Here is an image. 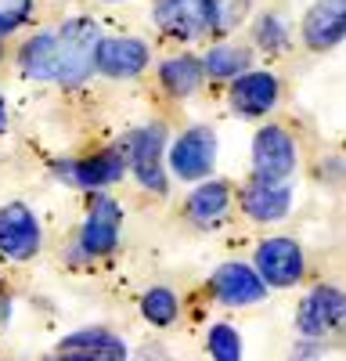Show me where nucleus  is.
Segmentation results:
<instances>
[{
    "mask_svg": "<svg viewBox=\"0 0 346 361\" xmlns=\"http://www.w3.org/2000/svg\"><path fill=\"white\" fill-rule=\"evenodd\" d=\"M249 11V0H159L155 25L166 37L198 40V37H224L231 33Z\"/></svg>",
    "mask_w": 346,
    "mask_h": 361,
    "instance_id": "nucleus-1",
    "label": "nucleus"
},
{
    "mask_svg": "<svg viewBox=\"0 0 346 361\" xmlns=\"http://www.w3.org/2000/svg\"><path fill=\"white\" fill-rule=\"evenodd\" d=\"M47 37H51V80L79 87L94 73V51L101 40V29L91 18H72Z\"/></svg>",
    "mask_w": 346,
    "mask_h": 361,
    "instance_id": "nucleus-2",
    "label": "nucleus"
},
{
    "mask_svg": "<svg viewBox=\"0 0 346 361\" xmlns=\"http://www.w3.org/2000/svg\"><path fill=\"white\" fill-rule=\"evenodd\" d=\"M252 170L260 180L285 185L296 173V141L281 127H264L252 137Z\"/></svg>",
    "mask_w": 346,
    "mask_h": 361,
    "instance_id": "nucleus-3",
    "label": "nucleus"
},
{
    "mask_svg": "<svg viewBox=\"0 0 346 361\" xmlns=\"http://www.w3.org/2000/svg\"><path fill=\"white\" fill-rule=\"evenodd\" d=\"M256 275L264 279V286L285 289V286H296L303 279V250L293 238H267V243L256 246Z\"/></svg>",
    "mask_w": 346,
    "mask_h": 361,
    "instance_id": "nucleus-4",
    "label": "nucleus"
},
{
    "mask_svg": "<svg viewBox=\"0 0 346 361\" xmlns=\"http://www.w3.org/2000/svg\"><path fill=\"white\" fill-rule=\"evenodd\" d=\"M342 293L335 286H317L314 293H307V300L296 311V329L303 340H325L342 325Z\"/></svg>",
    "mask_w": 346,
    "mask_h": 361,
    "instance_id": "nucleus-5",
    "label": "nucleus"
},
{
    "mask_svg": "<svg viewBox=\"0 0 346 361\" xmlns=\"http://www.w3.org/2000/svg\"><path fill=\"white\" fill-rule=\"evenodd\" d=\"M217 163V134L210 127H191L184 130L169 148V166L181 180H198V177H210Z\"/></svg>",
    "mask_w": 346,
    "mask_h": 361,
    "instance_id": "nucleus-6",
    "label": "nucleus"
},
{
    "mask_svg": "<svg viewBox=\"0 0 346 361\" xmlns=\"http://www.w3.org/2000/svg\"><path fill=\"white\" fill-rule=\"evenodd\" d=\"M120 228H123V209L115 199H94L91 214L83 221V231H79V253L83 257H105L115 250L120 243Z\"/></svg>",
    "mask_w": 346,
    "mask_h": 361,
    "instance_id": "nucleus-7",
    "label": "nucleus"
},
{
    "mask_svg": "<svg viewBox=\"0 0 346 361\" xmlns=\"http://www.w3.org/2000/svg\"><path fill=\"white\" fill-rule=\"evenodd\" d=\"M210 293L224 307H249L267 296V286L249 264H220L210 279Z\"/></svg>",
    "mask_w": 346,
    "mask_h": 361,
    "instance_id": "nucleus-8",
    "label": "nucleus"
},
{
    "mask_svg": "<svg viewBox=\"0 0 346 361\" xmlns=\"http://www.w3.org/2000/svg\"><path fill=\"white\" fill-rule=\"evenodd\" d=\"M0 253L11 260H29L40 253V224L29 206L11 202L0 209Z\"/></svg>",
    "mask_w": 346,
    "mask_h": 361,
    "instance_id": "nucleus-9",
    "label": "nucleus"
},
{
    "mask_svg": "<svg viewBox=\"0 0 346 361\" xmlns=\"http://www.w3.org/2000/svg\"><path fill=\"white\" fill-rule=\"evenodd\" d=\"M51 361H127V343L108 329H79L58 343Z\"/></svg>",
    "mask_w": 346,
    "mask_h": 361,
    "instance_id": "nucleus-10",
    "label": "nucleus"
},
{
    "mask_svg": "<svg viewBox=\"0 0 346 361\" xmlns=\"http://www.w3.org/2000/svg\"><path fill=\"white\" fill-rule=\"evenodd\" d=\"M127 170V152L123 148H108V152L94 156V159H76V163H58L54 173L58 180L76 188H105L112 180H120Z\"/></svg>",
    "mask_w": 346,
    "mask_h": 361,
    "instance_id": "nucleus-11",
    "label": "nucleus"
},
{
    "mask_svg": "<svg viewBox=\"0 0 346 361\" xmlns=\"http://www.w3.org/2000/svg\"><path fill=\"white\" fill-rule=\"evenodd\" d=\"M162 141H166V130L162 123H152V127H141L134 137H130V163H134V173L144 188L152 192H166V173H162Z\"/></svg>",
    "mask_w": 346,
    "mask_h": 361,
    "instance_id": "nucleus-12",
    "label": "nucleus"
},
{
    "mask_svg": "<svg viewBox=\"0 0 346 361\" xmlns=\"http://www.w3.org/2000/svg\"><path fill=\"white\" fill-rule=\"evenodd\" d=\"M346 33V0H317L303 18V44L310 51H332Z\"/></svg>",
    "mask_w": 346,
    "mask_h": 361,
    "instance_id": "nucleus-13",
    "label": "nucleus"
},
{
    "mask_svg": "<svg viewBox=\"0 0 346 361\" xmlns=\"http://www.w3.org/2000/svg\"><path fill=\"white\" fill-rule=\"evenodd\" d=\"M94 66L112 80H130V76L144 73V66H148V47H144L141 40H130V37L98 40Z\"/></svg>",
    "mask_w": 346,
    "mask_h": 361,
    "instance_id": "nucleus-14",
    "label": "nucleus"
},
{
    "mask_svg": "<svg viewBox=\"0 0 346 361\" xmlns=\"http://www.w3.org/2000/svg\"><path fill=\"white\" fill-rule=\"evenodd\" d=\"M231 105L242 116H267L278 105V80L271 73H242L231 87Z\"/></svg>",
    "mask_w": 346,
    "mask_h": 361,
    "instance_id": "nucleus-15",
    "label": "nucleus"
},
{
    "mask_svg": "<svg viewBox=\"0 0 346 361\" xmlns=\"http://www.w3.org/2000/svg\"><path fill=\"white\" fill-rule=\"evenodd\" d=\"M293 206V192L288 185H274V180H249L242 188V209L252 217V221H264V224H274L288 214Z\"/></svg>",
    "mask_w": 346,
    "mask_h": 361,
    "instance_id": "nucleus-16",
    "label": "nucleus"
},
{
    "mask_svg": "<svg viewBox=\"0 0 346 361\" xmlns=\"http://www.w3.org/2000/svg\"><path fill=\"white\" fill-rule=\"evenodd\" d=\"M231 206V188L224 180H206V185H198L188 199V217L198 224V228H213Z\"/></svg>",
    "mask_w": 346,
    "mask_h": 361,
    "instance_id": "nucleus-17",
    "label": "nucleus"
},
{
    "mask_svg": "<svg viewBox=\"0 0 346 361\" xmlns=\"http://www.w3.org/2000/svg\"><path fill=\"white\" fill-rule=\"evenodd\" d=\"M162 87L169 90L173 98H188V94H195L198 90V83H202V62L195 54H177V58H169V62L162 66Z\"/></svg>",
    "mask_w": 346,
    "mask_h": 361,
    "instance_id": "nucleus-18",
    "label": "nucleus"
},
{
    "mask_svg": "<svg viewBox=\"0 0 346 361\" xmlns=\"http://www.w3.org/2000/svg\"><path fill=\"white\" fill-rule=\"evenodd\" d=\"M202 62V73H210L213 80H231V76H242L245 66H249V51L245 47H231V44H220L213 47Z\"/></svg>",
    "mask_w": 346,
    "mask_h": 361,
    "instance_id": "nucleus-19",
    "label": "nucleus"
},
{
    "mask_svg": "<svg viewBox=\"0 0 346 361\" xmlns=\"http://www.w3.org/2000/svg\"><path fill=\"white\" fill-rule=\"evenodd\" d=\"M141 314H144V322H152L155 329H166V325L177 322L181 304H177V296H173L166 286H155V289H148L141 296Z\"/></svg>",
    "mask_w": 346,
    "mask_h": 361,
    "instance_id": "nucleus-20",
    "label": "nucleus"
},
{
    "mask_svg": "<svg viewBox=\"0 0 346 361\" xmlns=\"http://www.w3.org/2000/svg\"><path fill=\"white\" fill-rule=\"evenodd\" d=\"M18 62L29 80H51V37L40 33L33 40H25V47L18 51Z\"/></svg>",
    "mask_w": 346,
    "mask_h": 361,
    "instance_id": "nucleus-21",
    "label": "nucleus"
},
{
    "mask_svg": "<svg viewBox=\"0 0 346 361\" xmlns=\"http://www.w3.org/2000/svg\"><path fill=\"white\" fill-rule=\"evenodd\" d=\"M206 350L213 361H242V336L231 325H213L206 336Z\"/></svg>",
    "mask_w": 346,
    "mask_h": 361,
    "instance_id": "nucleus-22",
    "label": "nucleus"
},
{
    "mask_svg": "<svg viewBox=\"0 0 346 361\" xmlns=\"http://www.w3.org/2000/svg\"><path fill=\"white\" fill-rule=\"evenodd\" d=\"M256 40L264 44L267 51L285 47V44H288V25H285V18H281V15H264V18L256 22Z\"/></svg>",
    "mask_w": 346,
    "mask_h": 361,
    "instance_id": "nucleus-23",
    "label": "nucleus"
},
{
    "mask_svg": "<svg viewBox=\"0 0 346 361\" xmlns=\"http://www.w3.org/2000/svg\"><path fill=\"white\" fill-rule=\"evenodd\" d=\"M29 4H33V0H0V33L18 29L29 15Z\"/></svg>",
    "mask_w": 346,
    "mask_h": 361,
    "instance_id": "nucleus-24",
    "label": "nucleus"
},
{
    "mask_svg": "<svg viewBox=\"0 0 346 361\" xmlns=\"http://www.w3.org/2000/svg\"><path fill=\"white\" fill-rule=\"evenodd\" d=\"M8 314H11V300L0 293V322H8Z\"/></svg>",
    "mask_w": 346,
    "mask_h": 361,
    "instance_id": "nucleus-25",
    "label": "nucleus"
},
{
    "mask_svg": "<svg viewBox=\"0 0 346 361\" xmlns=\"http://www.w3.org/2000/svg\"><path fill=\"white\" fill-rule=\"evenodd\" d=\"M0 127H4V98H0Z\"/></svg>",
    "mask_w": 346,
    "mask_h": 361,
    "instance_id": "nucleus-26",
    "label": "nucleus"
}]
</instances>
